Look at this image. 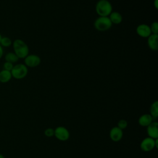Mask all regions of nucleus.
Segmentation results:
<instances>
[{
	"label": "nucleus",
	"instance_id": "nucleus-1",
	"mask_svg": "<svg viewBox=\"0 0 158 158\" xmlns=\"http://www.w3.org/2000/svg\"><path fill=\"white\" fill-rule=\"evenodd\" d=\"M14 52L19 59H24L29 54V48L27 43L21 39H16L12 41Z\"/></svg>",
	"mask_w": 158,
	"mask_h": 158
},
{
	"label": "nucleus",
	"instance_id": "nucleus-2",
	"mask_svg": "<svg viewBox=\"0 0 158 158\" xmlns=\"http://www.w3.org/2000/svg\"><path fill=\"white\" fill-rule=\"evenodd\" d=\"M95 9L99 16L108 17L112 12V6L108 0H99L96 4Z\"/></svg>",
	"mask_w": 158,
	"mask_h": 158
},
{
	"label": "nucleus",
	"instance_id": "nucleus-3",
	"mask_svg": "<svg viewBox=\"0 0 158 158\" xmlns=\"http://www.w3.org/2000/svg\"><path fill=\"white\" fill-rule=\"evenodd\" d=\"M28 67L24 64H17L14 65L10 71L12 78L16 80H21L27 77Z\"/></svg>",
	"mask_w": 158,
	"mask_h": 158
},
{
	"label": "nucleus",
	"instance_id": "nucleus-4",
	"mask_svg": "<svg viewBox=\"0 0 158 158\" xmlns=\"http://www.w3.org/2000/svg\"><path fill=\"white\" fill-rule=\"evenodd\" d=\"M112 25V23L109 17L99 16L94 22V28L99 31H107L111 28Z\"/></svg>",
	"mask_w": 158,
	"mask_h": 158
},
{
	"label": "nucleus",
	"instance_id": "nucleus-5",
	"mask_svg": "<svg viewBox=\"0 0 158 158\" xmlns=\"http://www.w3.org/2000/svg\"><path fill=\"white\" fill-rule=\"evenodd\" d=\"M157 138L153 139L150 137L144 138L140 143V148L144 152H149L158 147Z\"/></svg>",
	"mask_w": 158,
	"mask_h": 158
},
{
	"label": "nucleus",
	"instance_id": "nucleus-6",
	"mask_svg": "<svg viewBox=\"0 0 158 158\" xmlns=\"http://www.w3.org/2000/svg\"><path fill=\"white\" fill-rule=\"evenodd\" d=\"M54 136L59 141H65L70 138V132L65 127L59 126L54 129Z\"/></svg>",
	"mask_w": 158,
	"mask_h": 158
},
{
	"label": "nucleus",
	"instance_id": "nucleus-7",
	"mask_svg": "<svg viewBox=\"0 0 158 158\" xmlns=\"http://www.w3.org/2000/svg\"><path fill=\"white\" fill-rule=\"evenodd\" d=\"M24 64L27 67L33 68L38 66L41 63V58L36 54H28L24 59Z\"/></svg>",
	"mask_w": 158,
	"mask_h": 158
},
{
	"label": "nucleus",
	"instance_id": "nucleus-8",
	"mask_svg": "<svg viewBox=\"0 0 158 158\" xmlns=\"http://www.w3.org/2000/svg\"><path fill=\"white\" fill-rule=\"evenodd\" d=\"M136 33L142 38H148L152 33L150 26L147 24L142 23L137 26L136 28Z\"/></svg>",
	"mask_w": 158,
	"mask_h": 158
},
{
	"label": "nucleus",
	"instance_id": "nucleus-9",
	"mask_svg": "<svg viewBox=\"0 0 158 158\" xmlns=\"http://www.w3.org/2000/svg\"><path fill=\"white\" fill-rule=\"evenodd\" d=\"M123 130L120 129L117 126L112 127L109 132L110 138L114 142H118L120 141L123 138Z\"/></svg>",
	"mask_w": 158,
	"mask_h": 158
},
{
	"label": "nucleus",
	"instance_id": "nucleus-10",
	"mask_svg": "<svg viewBox=\"0 0 158 158\" xmlns=\"http://www.w3.org/2000/svg\"><path fill=\"white\" fill-rule=\"evenodd\" d=\"M146 132L148 137L153 139L158 138V123L153 121L151 124L146 127Z\"/></svg>",
	"mask_w": 158,
	"mask_h": 158
},
{
	"label": "nucleus",
	"instance_id": "nucleus-11",
	"mask_svg": "<svg viewBox=\"0 0 158 158\" xmlns=\"http://www.w3.org/2000/svg\"><path fill=\"white\" fill-rule=\"evenodd\" d=\"M148 47L152 51H156L158 49V35L151 34L148 38Z\"/></svg>",
	"mask_w": 158,
	"mask_h": 158
},
{
	"label": "nucleus",
	"instance_id": "nucleus-12",
	"mask_svg": "<svg viewBox=\"0 0 158 158\" xmlns=\"http://www.w3.org/2000/svg\"><path fill=\"white\" fill-rule=\"evenodd\" d=\"M153 118L150 114H144L141 115L138 118V123L142 127H148L153 122Z\"/></svg>",
	"mask_w": 158,
	"mask_h": 158
},
{
	"label": "nucleus",
	"instance_id": "nucleus-13",
	"mask_svg": "<svg viewBox=\"0 0 158 158\" xmlns=\"http://www.w3.org/2000/svg\"><path fill=\"white\" fill-rule=\"evenodd\" d=\"M108 17L112 24H120L123 20V17L121 14L117 11H112Z\"/></svg>",
	"mask_w": 158,
	"mask_h": 158
},
{
	"label": "nucleus",
	"instance_id": "nucleus-14",
	"mask_svg": "<svg viewBox=\"0 0 158 158\" xmlns=\"http://www.w3.org/2000/svg\"><path fill=\"white\" fill-rule=\"evenodd\" d=\"M12 74L10 71L1 70L0 71V82L1 83H8L12 79Z\"/></svg>",
	"mask_w": 158,
	"mask_h": 158
},
{
	"label": "nucleus",
	"instance_id": "nucleus-15",
	"mask_svg": "<svg viewBox=\"0 0 158 158\" xmlns=\"http://www.w3.org/2000/svg\"><path fill=\"white\" fill-rule=\"evenodd\" d=\"M4 59L6 62H9L14 64L17 62L19 59L14 52H9L6 54L4 56Z\"/></svg>",
	"mask_w": 158,
	"mask_h": 158
},
{
	"label": "nucleus",
	"instance_id": "nucleus-16",
	"mask_svg": "<svg viewBox=\"0 0 158 158\" xmlns=\"http://www.w3.org/2000/svg\"><path fill=\"white\" fill-rule=\"evenodd\" d=\"M153 119H156L158 117V101H156L152 103L150 107V114Z\"/></svg>",
	"mask_w": 158,
	"mask_h": 158
},
{
	"label": "nucleus",
	"instance_id": "nucleus-17",
	"mask_svg": "<svg viewBox=\"0 0 158 158\" xmlns=\"http://www.w3.org/2000/svg\"><path fill=\"white\" fill-rule=\"evenodd\" d=\"M12 44V41L11 39L7 36H2L1 41H0V45L2 48H9Z\"/></svg>",
	"mask_w": 158,
	"mask_h": 158
},
{
	"label": "nucleus",
	"instance_id": "nucleus-18",
	"mask_svg": "<svg viewBox=\"0 0 158 158\" xmlns=\"http://www.w3.org/2000/svg\"><path fill=\"white\" fill-rule=\"evenodd\" d=\"M128 126V122L125 119H121L117 123V127H118L122 130H125Z\"/></svg>",
	"mask_w": 158,
	"mask_h": 158
},
{
	"label": "nucleus",
	"instance_id": "nucleus-19",
	"mask_svg": "<svg viewBox=\"0 0 158 158\" xmlns=\"http://www.w3.org/2000/svg\"><path fill=\"white\" fill-rule=\"evenodd\" d=\"M150 29L152 34L158 35V23L157 22H154L150 26Z\"/></svg>",
	"mask_w": 158,
	"mask_h": 158
},
{
	"label": "nucleus",
	"instance_id": "nucleus-20",
	"mask_svg": "<svg viewBox=\"0 0 158 158\" xmlns=\"http://www.w3.org/2000/svg\"><path fill=\"white\" fill-rule=\"evenodd\" d=\"M44 134L46 137L51 138L54 135V129L52 128H48L44 130Z\"/></svg>",
	"mask_w": 158,
	"mask_h": 158
},
{
	"label": "nucleus",
	"instance_id": "nucleus-21",
	"mask_svg": "<svg viewBox=\"0 0 158 158\" xmlns=\"http://www.w3.org/2000/svg\"><path fill=\"white\" fill-rule=\"evenodd\" d=\"M14 65L13 64L5 61L3 64V65H2V68H3L2 69L6 70H8V71H11Z\"/></svg>",
	"mask_w": 158,
	"mask_h": 158
},
{
	"label": "nucleus",
	"instance_id": "nucleus-22",
	"mask_svg": "<svg viewBox=\"0 0 158 158\" xmlns=\"http://www.w3.org/2000/svg\"><path fill=\"white\" fill-rule=\"evenodd\" d=\"M4 54V49L0 45V59L2 57Z\"/></svg>",
	"mask_w": 158,
	"mask_h": 158
},
{
	"label": "nucleus",
	"instance_id": "nucleus-23",
	"mask_svg": "<svg viewBox=\"0 0 158 158\" xmlns=\"http://www.w3.org/2000/svg\"><path fill=\"white\" fill-rule=\"evenodd\" d=\"M154 7L156 9H158V0H154Z\"/></svg>",
	"mask_w": 158,
	"mask_h": 158
},
{
	"label": "nucleus",
	"instance_id": "nucleus-24",
	"mask_svg": "<svg viewBox=\"0 0 158 158\" xmlns=\"http://www.w3.org/2000/svg\"><path fill=\"white\" fill-rule=\"evenodd\" d=\"M0 158H5V157H4V156L2 155V154H0Z\"/></svg>",
	"mask_w": 158,
	"mask_h": 158
},
{
	"label": "nucleus",
	"instance_id": "nucleus-25",
	"mask_svg": "<svg viewBox=\"0 0 158 158\" xmlns=\"http://www.w3.org/2000/svg\"><path fill=\"white\" fill-rule=\"evenodd\" d=\"M2 37V35H1V33H0V41H1V40Z\"/></svg>",
	"mask_w": 158,
	"mask_h": 158
},
{
	"label": "nucleus",
	"instance_id": "nucleus-26",
	"mask_svg": "<svg viewBox=\"0 0 158 158\" xmlns=\"http://www.w3.org/2000/svg\"><path fill=\"white\" fill-rule=\"evenodd\" d=\"M1 82H0V86H1Z\"/></svg>",
	"mask_w": 158,
	"mask_h": 158
}]
</instances>
